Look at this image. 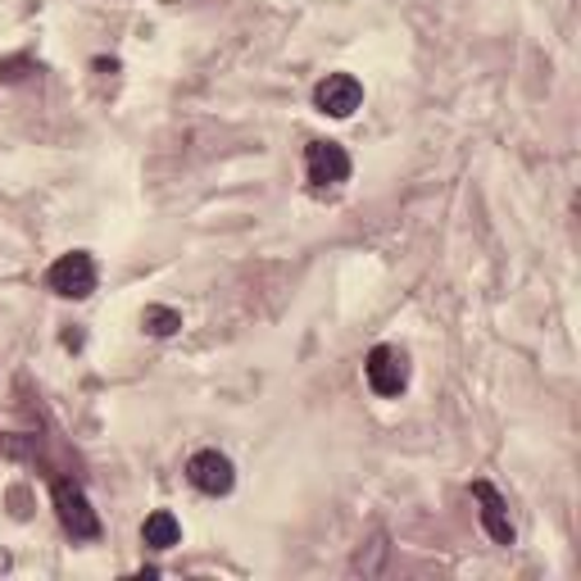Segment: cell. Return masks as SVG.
Here are the masks:
<instances>
[{
  "label": "cell",
  "mask_w": 581,
  "mask_h": 581,
  "mask_svg": "<svg viewBox=\"0 0 581 581\" xmlns=\"http://www.w3.org/2000/svg\"><path fill=\"white\" fill-rule=\"evenodd\" d=\"M50 500H55V513H60V522H65V532H73L78 541H96L100 536V518H96V509H91V500L82 495L78 482L60 477L50 486Z\"/></svg>",
  "instance_id": "obj_1"
},
{
  "label": "cell",
  "mask_w": 581,
  "mask_h": 581,
  "mask_svg": "<svg viewBox=\"0 0 581 581\" xmlns=\"http://www.w3.org/2000/svg\"><path fill=\"white\" fill-rule=\"evenodd\" d=\"M46 286L55 290V296H65V301H87L96 290V259L87 250L60 255L50 264V273H46Z\"/></svg>",
  "instance_id": "obj_2"
},
{
  "label": "cell",
  "mask_w": 581,
  "mask_h": 581,
  "mask_svg": "<svg viewBox=\"0 0 581 581\" xmlns=\"http://www.w3.org/2000/svg\"><path fill=\"white\" fill-rule=\"evenodd\" d=\"M364 373H368V386L382 400H391V395H400L404 386H410V360H404L395 345H377V351L368 355V364H364Z\"/></svg>",
  "instance_id": "obj_3"
},
{
  "label": "cell",
  "mask_w": 581,
  "mask_h": 581,
  "mask_svg": "<svg viewBox=\"0 0 581 581\" xmlns=\"http://www.w3.org/2000/svg\"><path fill=\"white\" fill-rule=\"evenodd\" d=\"M187 477H191V486L205 491V495H227L232 486H237V469H232V459L218 454V450H200V454H191Z\"/></svg>",
  "instance_id": "obj_4"
},
{
  "label": "cell",
  "mask_w": 581,
  "mask_h": 581,
  "mask_svg": "<svg viewBox=\"0 0 581 581\" xmlns=\"http://www.w3.org/2000/svg\"><path fill=\"white\" fill-rule=\"evenodd\" d=\"M360 100H364V87H360V78H351V73H327V78L314 87V105H318L323 114H332V119H351V114L360 109Z\"/></svg>",
  "instance_id": "obj_5"
},
{
  "label": "cell",
  "mask_w": 581,
  "mask_h": 581,
  "mask_svg": "<svg viewBox=\"0 0 581 581\" xmlns=\"http://www.w3.org/2000/svg\"><path fill=\"white\" fill-rule=\"evenodd\" d=\"M305 173L309 183L323 191V187H341L345 178H351V155H345L336 141H314L305 150Z\"/></svg>",
  "instance_id": "obj_6"
},
{
  "label": "cell",
  "mask_w": 581,
  "mask_h": 581,
  "mask_svg": "<svg viewBox=\"0 0 581 581\" xmlns=\"http://www.w3.org/2000/svg\"><path fill=\"white\" fill-rule=\"evenodd\" d=\"M473 495L482 504V528L491 532L495 545H513V522H509V509H504V495L491 486V482H473Z\"/></svg>",
  "instance_id": "obj_7"
},
{
  "label": "cell",
  "mask_w": 581,
  "mask_h": 581,
  "mask_svg": "<svg viewBox=\"0 0 581 581\" xmlns=\"http://www.w3.org/2000/svg\"><path fill=\"white\" fill-rule=\"evenodd\" d=\"M141 541L150 545V550H173L183 541V528H178V518H173L168 509H155L150 518H146V528H141Z\"/></svg>",
  "instance_id": "obj_8"
},
{
  "label": "cell",
  "mask_w": 581,
  "mask_h": 581,
  "mask_svg": "<svg viewBox=\"0 0 581 581\" xmlns=\"http://www.w3.org/2000/svg\"><path fill=\"white\" fill-rule=\"evenodd\" d=\"M141 323H146L150 336H173V332L183 327V314H178V309H164V305H150V309L141 314Z\"/></svg>",
  "instance_id": "obj_9"
}]
</instances>
